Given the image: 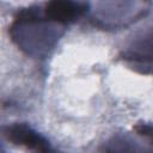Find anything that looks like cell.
Returning <instances> with one entry per match:
<instances>
[{"instance_id":"6","label":"cell","mask_w":153,"mask_h":153,"mask_svg":"<svg viewBox=\"0 0 153 153\" xmlns=\"http://www.w3.org/2000/svg\"><path fill=\"white\" fill-rule=\"evenodd\" d=\"M133 130L136 135L143 137L153 147V124L149 123H137L133 127Z\"/></svg>"},{"instance_id":"5","label":"cell","mask_w":153,"mask_h":153,"mask_svg":"<svg viewBox=\"0 0 153 153\" xmlns=\"http://www.w3.org/2000/svg\"><path fill=\"white\" fill-rule=\"evenodd\" d=\"M86 11V4H79L75 0H48L43 6L45 17L63 26L78 22Z\"/></svg>"},{"instance_id":"1","label":"cell","mask_w":153,"mask_h":153,"mask_svg":"<svg viewBox=\"0 0 153 153\" xmlns=\"http://www.w3.org/2000/svg\"><path fill=\"white\" fill-rule=\"evenodd\" d=\"M65 31L66 26L47 18L41 6L19 10L8 27L11 41L32 59L48 57Z\"/></svg>"},{"instance_id":"2","label":"cell","mask_w":153,"mask_h":153,"mask_svg":"<svg viewBox=\"0 0 153 153\" xmlns=\"http://www.w3.org/2000/svg\"><path fill=\"white\" fill-rule=\"evenodd\" d=\"M151 5L152 0H91L86 6L94 26L117 30L145 17Z\"/></svg>"},{"instance_id":"4","label":"cell","mask_w":153,"mask_h":153,"mask_svg":"<svg viewBox=\"0 0 153 153\" xmlns=\"http://www.w3.org/2000/svg\"><path fill=\"white\" fill-rule=\"evenodd\" d=\"M4 137L14 146L25 147L35 152H50L53 151L49 140L33 129L30 124L17 122L2 127Z\"/></svg>"},{"instance_id":"3","label":"cell","mask_w":153,"mask_h":153,"mask_svg":"<svg viewBox=\"0 0 153 153\" xmlns=\"http://www.w3.org/2000/svg\"><path fill=\"white\" fill-rule=\"evenodd\" d=\"M133 72L153 75V26L133 38L117 56Z\"/></svg>"}]
</instances>
